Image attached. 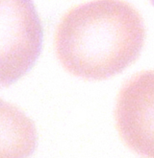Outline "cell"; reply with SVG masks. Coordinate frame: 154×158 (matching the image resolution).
Here are the masks:
<instances>
[{"label": "cell", "instance_id": "cell-4", "mask_svg": "<svg viewBox=\"0 0 154 158\" xmlns=\"http://www.w3.org/2000/svg\"><path fill=\"white\" fill-rule=\"evenodd\" d=\"M36 145L32 121L11 104L1 103V158H27Z\"/></svg>", "mask_w": 154, "mask_h": 158}, {"label": "cell", "instance_id": "cell-2", "mask_svg": "<svg viewBox=\"0 0 154 158\" xmlns=\"http://www.w3.org/2000/svg\"><path fill=\"white\" fill-rule=\"evenodd\" d=\"M0 81L3 86L20 79L41 53L43 27L32 0H1Z\"/></svg>", "mask_w": 154, "mask_h": 158}, {"label": "cell", "instance_id": "cell-3", "mask_svg": "<svg viewBox=\"0 0 154 158\" xmlns=\"http://www.w3.org/2000/svg\"><path fill=\"white\" fill-rule=\"evenodd\" d=\"M115 120L125 146L143 158H154V70L140 72L122 85Z\"/></svg>", "mask_w": 154, "mask_h": 158}, {"label": "cell", "instance_id": "cell-1", "mask_svg": "<svg viewBox=\"0 0 154 158\" xmlns=\"http://www.w3.org/2000/svg\"><path fill=\"white\" fill-rule=\"evenodd\" d=\"M146 29L136 8L124 0H93L67 11L54 33L57 59L70 74L100 81L138 59Z\"/></svg>", "mask_w": 154, "mask_h": 158}, {"label": "cell", "instance_id": "cell-5", "mask_svg": "<svg viewBox=\"0 0 154 158\" xmlns=\"http://www.w3.org/2000/svg\"><path fill=\"white\" fill-rule=\"evenodd\" d=\"M150 1H151V2H152V4L154 5V0H150Z\"/></svg>", "mask_w": 154, "mask_h": 158}]
</instances>
